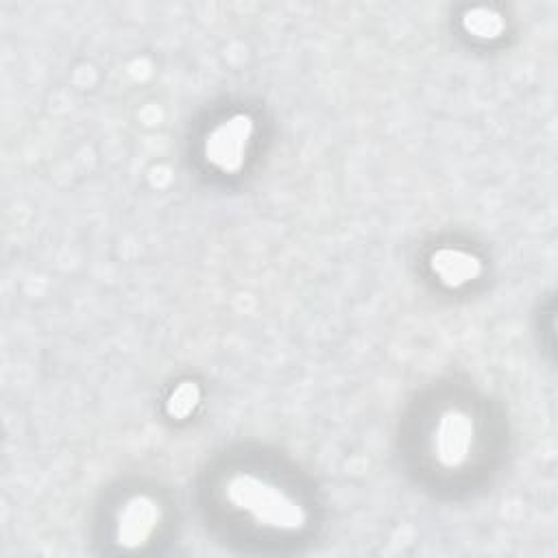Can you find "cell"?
I'll use <instances>...</instances> for the list:
<instances>
[{
    "label": "cell",
    "instance_id": "1",
    "mask_svg": "<svg viewBox=\"0 0 558 558\" xmlns=\"http://www.w3.org/2000/svg\"><path fill=\"white\" fill-rule=\"evenodd\" d=\"M227 497L235 508L248 512L262 525L296 530L305 523L303 508L281 488L259 477L233 475L227 484Z\"/></svg>",
    "mask_w": 558,
    "mask_h": 558
},
{
    "label": "cell",
    "instance_id": "2",
    "mask_svg": "<svg viewBox=\"0 0 558 558\" xmlns=\"http://www.w3.org/2000/svg\"><path fill=\"white\" fill-rule=\"evenodd\" d=\"M251 133H253L251 118L242 113L231 116L227 122H222L209 133L205 142L207 159L220 170H227V172L238 170L244 161Z\"/></svg>",
    "mask_w": 558,
    "mask_h": 558
},
{
    "label": "cell",
    "instance_id": "3",
    "mask_svg": "<svg viewBox=\"0 0 558 558\" xmlns=\"http://www.w3.org/2000/svg\"><path fill=\"white\" fill-rule=\"evenodd\" d=\"M473 447V423L464 412L449 410L434 434V453L442 466H460Z\"/></svg>",
    "mask_w": 558,
    "mask_h": 558
},
{
    "label": "cell",
    "instance_id": "4",
    "mask_svg": "<svg viewBox=\"0 0 558 558\" xmlns=\"http://www.w3.org/2000/svg\"><path fill=\"white\" fill-rule=\"evenodd\" d=\"M159 521V508L150 497H133L118 514V541L124 547L144 545Z\"/></svg>",
    "mask_w": 558,
    "mask_h": 558
},
{
    "label": "cell",
    "instance_id": "5",
    "mask_svg": "<svg viewBox=\"0 0 558 558\" xmlns=\"http://www.w3.org/2000/svg\"><path fill=\"white\" fill-rule=\"evenodd\" d=\"M432 270L445 286L458 288L480 275V262L471 253L458 248H440L432 255Z\"/></svg>",
    "mask_w": 558,
    "mask_h": 558
},
{
    "label": "cell",
    "instance_id": "6",
    "mask_svg": "<svg viewBox=\"0 0 558 558\" xmlns=\"http://www.w3.org/2000/svg\"><path fill=\"white\" fill-rule=\"evenodd\" d=\"M464 28L480 39H495L504 31V20L499 17V13L477 7L464 13Z\"/></svg>",
    "mask_w": 558,
    "mask_h": 558
},
{
    "label": "cell",
    "instance_id": "7",
    "mask_svg": "<svg viewBox=\"0 0 558 558\" xmlns=\"http://www.w3.org/2000/svg\"><path fill=\"white\" fill-rule=\"evenodd\" d=\"M198 399H201L198 386L192 381H183L172 390L168 399V414L174 418H185L196 408Z\"/></svg>",
    "mask_w": 558,
    "mask_h": 558
}]
</instances>
